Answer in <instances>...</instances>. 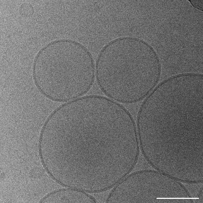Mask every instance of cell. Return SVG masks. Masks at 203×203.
I'll return each mask as SVG.
<instances>
[{"label":"cell","mask_w":203,"mask_h":203,"mask_svg":"<svg viewBox=\"0 0 203 203\" xmlns=\"http://www.w3.org/2000/svg\"><path fill=\"white\" fill-rule=\"evenodd\" d=\"M157 56L151 47L130 38L117 39L105 46L97 57L95 77L107 97L130 104L142 100L160 78Z\"/></svg>","instance_id":"6da1fadb"},{"label":"cell","mask_w":203,"mask_h":203,"mask_svg":"<svg viewBox=\"0 0 203 203\" xmlns=\"http://www.w3.org/2000/svg\"><path fill=\"white\" fill-rule=\"evenodd\" d=\"M32 76L43 95L53 101L67 102L90 90L95 78V66L90 53L81 44L68 41L57 42L38 53Z\"/></svg>","instance_id":"7a4b0ae2"},{"label":"cell","mask_w":203,"mask_h":203,"mask_svg":"<svg viewBox=\"0 0 203 203\" xmlns=\"http://www.w3.org/2000/svg\"><path fill=\"white\" fill-rule=\"evenodd\" d=\"M19 12L20 14L22 15L28 16L32 14L34 10L31 5L28 3H25L21 6Z\"/></svg>","instance_id":"3957f363"},{"label":"cell","mask_w":203,"mask_h":203,"mask_svg":"<svg viewBox=\"0 0 203 203\" xmlns=\"http://www.w3.org/2000/svg\"><path fill=\"white\" fill-rule=\"evenodd\" d=\"M203 186H202V188H201V189H200V190L199 192V193L197 195V197L199 198V197H200V196L201 194V193L202 192V191L203 190Z\"/></svg>","instance_id":"277c9868"}]
</instances>
